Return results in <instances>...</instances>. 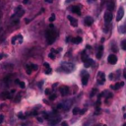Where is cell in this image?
<instances>
[{"label":"cell","instance_id":"obj_26","mask_svg":"<svg viewBox=\"0 0 126 126\" xmlns=\"http://www.w3.org/2000/svg\"><path fill=\"white\" fill-rule=\"evenodd\" d=\"M31 66H32V71H35V70H37V65H35V64H31Z\"/></svg>","mask_w":126,"mask_h":126},{"label":"cell","instance_id":"obj_13","mask_svg":"<svg viewBox=\"0 0 126 126\" xmlns=\"http://www.w3.org/2000/svg\"><path fill=\"white\" fill-rule=\"evenodd\" d=\"M102 52H103V47H102V45H100V46H98V49H97V52H96V58L97 59L101 58Z\"/></svg>","mask_w":126,"mask_h":126},{"label":"cell","instance_id":"obj_21","mask_svg":"<svg viewBox=\"0 0 126 126\" xmlns=\"http://www.w3.org/2000/svg\"><path fill=\"white\" fill-rule=\"evenodd\" d=\"M1 97H2V98H11V95H10L8 93L5 92V93H2V94H1Z\"/></svg>","mask_w":126,"mask_h":126},{"label":"cell","instance_id":"obj_23","mask_svg":"<svg viewBox=\"0 0 126 126\" xmlns=\"http://www.w3.org/2000/svg\"><path fill=\"white\" fill-rule=\"evenodd\" d=\"M88 58H89V57H88V55H87V53H86V52L84 51V52L82 53V60H83V61H85V60H87Z\"/></svg>","mask_w":126,"mask_h":126},{"label":"cell","instance_id":"obj_25","mask_svg":"<svg viewBox=\"0 0 126 126\" xmlns=\"http://www.w3.org/2000/svg\"><path fill=\"white\" fill-rule=\"evenodd\" d=\"M19 86H20V88H22V89H25V87H26V85H25V83L24 82H22V81H19Z\"/></svg>","mask_w":126,"mask_h":126},{"label":"cell","instance_id":"obj_15","mask_svg":"<svg viewBox=\"0 0 126 126\" xmlns=\"http://www.w3.org/2000/svg\"><path fill=\"white\" fill-rule=\"evenodd\" d=\"M43 66L45 67L44 73H45V74H47V75H48V74H50V73H51V67L49 66V64L45 62V63H43Z\"/></svg>","mask_w":126,"mask_h":126},{"label":"cell","instance_id":"obj_41","mask_svg":"<svg viewBox=\"0 0 126 126\" xmlns=\"http://www.w3.org/2000/svg\"><path fill=\"white\" fill-rule=\"evenodd\" d=\"M124 77L126 78V72H124Z\"/></svg>","mask_w":126,"mask_h":126},{"label":"cell","instance_id":"obj_22","mask_svg":"<svg viewBox=\"0 0 126 126\" xmlns=\"http://www.w3.org/2000/svg\"><path fill=\"white\" fill-rule=\"evenodd\" d=\"M55 53H56V51H55L54 49H52V50H51V52L49 53V58L54 59V58H55Z\"/></svg>","mask_w":126,"mask_h":126},{"label":"cell","instance_id":"obj_44","mask_svg":"<svg viewBox=\"0 0 126 126\" xmlns=\"http://www.w3.org/2000/svg\"><path fill=\"white\" fill-rule=\"evenodd\" d=\"M89 1H90V0H89ZM93 1H95V0H93Z\"/></svg>","mask_w":126,"mask_h":126},{"label":"cell","instance_id":"obj_40","mask_svg":"<svg viewBox=\"0 0 126 126\" xmlns=\"http://www.w3.org/2000/svg\"><path fill=\"white\" fill-rule=\"evenodd\" d=\"M96 126H106V125H104V124H103V125H100V124H99V125H96Z\"/></svg>","mask_w":126,"mask_h":126},{"label":"cell","instance_id":"obj_35","mask_svg":"<svg viewBox=\"0 0 126 126\" xmlns=\"http://www.w3.org/2000/svg\"><path fill=\"white\" fill-rule=\"evenodd\" d=\"M23 2H24V4H27L29 2V0H23Z\"/></svg>","mask_w":126,"mask_h":126},{"label":"cell","instance_id":"obj_29","mask_svg":"<svg viewBox=\"0 0 126 126\" xmlns=\"http://www.w3.org/2000/svg\"><path fill=\"white\" fill-rule=\"evenodd\" d=\"M54 20H55V15H54V14H52V15L50 16V18H49V21H50V22H53Z\"/></svg>","mask_w":126,"mask_h":126},{"label":"cell","instance_id":"obj_31","mask_svg":"<svg viewBox=\"0 0 126 126\" xmlns=\"http://www.w3.org/2000/svg\"><path fill=\"white\" fill-rule=\"evenodd\" d=\"M3 119H4V115L3 114H0V123L3 121Z\"/></svg>","mask_w":126,"mask_h":126},{"label":"cell","instance_id":"obj_37","mask_svg":"<svg viewBox=\"0 0 126 126\" xmlns=\"http://www.w3.org/2000/svg\"><path fill=\"white\" fill-rule=\"evenodd\" d=\"M3 56H4V54H2V53H1V54H0V59H2V58H3Z\"/></svg>","mask_w":126,"mask_h":126},{"label":"cell","instance_id":"obj_9","mask_svg":"<svg viewBox=\"0 0 126 126\" xmlns=\"http://www.w3.org/2000/svg\"><path fill=\"white\" fill-rule=\"evenodd\" d=\"M84 22H85L86 26H91V25H93V23H94V20H93V18H92V17L88 16V17H86V18H85Z\"/></svg>","mask_w":126,"mask_h":126},{"label":"cell","instance_id":"obj_27","mask_svg":"<svg viewBox=\"0 0 126 126\" xmlns=\"http://www.w3.org/2000/svg\"><path fill=\"white\" fill-rule=\"evenodd\" d=\"M96 93H97V91H96L95 89H93V91H92V93H91V96H94Z\"/></svg>","mask_w":126,"mask_h":126},{"label":"cell","instance_id":"obj_33","mask_svg":"<svg viewBox=\"0 0 126 126\" xmlns=\"http://www.w3.org/2000/svg\"><path fill=\"white\" fill-rule=\"evenodd\" d=\"M50 99H55L56 98V95L55 94H53V95H50V97H49Z\"/></svg>","mask_w":126,"mask_h":126},{"label":"cell","instance_id":"obj_36","mask_svg":"<svg viewBox=\"0 0 126 126\" xmlns=\"http://www.w3.org/2000/svg\"><path fill=\"white\" fill-rule=\"evenodd\" d=\"M45 1H46V2H48V3H52V1H53V0H45Z\"/></svg>","mask_w":126,"mask_h":126},{"label":"cell","instance_id":"obj_30","mask_svg":"<svg viewBox=\"0 0 126 126\" xmlns=\"http://www.w3.org/2000/svg\"><path fill=\"white\" fill-rule=\"evenodd\" d=\"M18 116H19L21 119H24V118H25V116L23 115V113H19V114H18Z\"/></svg>","mask_w":126,"mask_h":126},{"label":"cell","instance_id":"obj_10","mask_svg":"<svg viewBox=\"0 0 126 126\" xmlns=\"http://www.w3.org/2000/svg\"><path fill=\"white\" fill-rule=\"evenodd\" d=\"M68 19H69V21H70L71 26H73V27H77V26H78V21H77L76 19H74V18L71 17V16H68Z\"/></svg>","mask_w":126,"mask_h":126},{"label":"cell","instance_id":"obj_39","mask_svg":"<svg viewBox=\"0 0 126 126\" xmlns=\"http://www.w3.org/2000/svg\"><path fill=\"white\" fill-rule=\"evenodd\" d=\"M72 1H73V0H66L67 3H70V2H72Z\"/></svg>","mask_w":126,"mask_h":126},{"label":"cell","instance_id":"obj_7","mask_svg":"<svg viewBox=\"0 0 126 126\" xmlns=\"http://www.w3.org/2000/svg\"><path fill=\"white\" fill-rule=\"evenodd\" d=\"M111 20H112V14H111V12L110 11L105 12L104 13V21H105V23H110Z\"/></svg>","mask_w":126,"mask_h":126},{"label":"cell","instance_id":"obj_32","mask_svg":"<svg viewBox=\"0 0 126 126\" xmlns=\"http://www.w3.org/2000/svg\"><path fill=\"white\" fill-rule=\"evenodd\" d=\"M45 94H50V90H49V89H46V90H45Z\"/></svg>","mask_w":126,"mask_h":126},{"label":"cell","instance_id":"obj_3","mask_svg":"<svg viewBox=\"0 0 126 126\" xmlns=\"http://www.w3.org/2000/svg\"><path fill=\"white\" fill-rule=\"evenodd\" d=\"M11 42H12L13 44H19V43H22V42H23V36H22L21 34H18V35L14 36V37L12 38Z\"/></svg>","mask_w":126,"mask_h":126},{"label":"cell","instance_id":"obj_5","mask_svg":"<svg viewBox=\"0 0 126 126\" xmlns=\"http://www.w3.org/2000/svg\"><path fill=\"white\" fill-rule=\"evenodd\" d=\"M96 78H97V83L100 84V85H102L104 83V81H105V75L102 72H99L97 74V77Z\"/></svg>","mask_w":126,"mask_h":126},{"label":"cell","instance_id":"obj_19","mask_svg":"<svg viewBox=\"0 0 126 126\" xmlns=\"http://www.w3.org/2000/svg\"><path fill=\"white\" fill-rule=\"evenodd\" d=\"M72 42H73V43H76V44L81 43V42H82V37H80V36H76V37H74V38L72 39Z\"/></svg>","mask_w":126,"mask_h":126},{"label":"cell","instance_id":"obj_18","mask_svg":"<svg viewBox=\"0 0 126 126\" xmlns=\"http://www.w3.org/2000/svg\"><path fill=\"white\" fill-rule=\"evenodd\" d=\"M59 120H60V118H52L50 121H49V125H51V126H54V125H56L58 122H59Z\"/></svg>","mask_w":126,"mask_h":126},{"label":"cell","instance_id":"obj_43","mask_svg":"<svg viewBox=\"0 0 126 126\" xmlns=\"http://www.w3.org/2000/svg\"><path fill=\"white\" fill-rule=\"evenodd\" d=\"M123 126H126V123H124V124H123Z\"/></svg>","mask_w":126,"mask_h":126},{"label":"cell","instance_id":"obj_38","mask_svg":"<svg viewBox=\"0 0 126 126\" xmlns=\"http://www.w3.org/2000/svg\"><path fill=\"white\" fill-rule=\"evenodd\" d=\"M84 112H85V109H83V110H82V111H80V113H81V114H83V113H84Z\"/></svg>","mask_w":126,"mask_h":126},{"label":"cell","instance_id":"obj_14","mask_svg":"<svg viewBox=\"0 0 126 126\" xmlns=\"http://www.w3.org/2000/svg\"><path fill=\"white\" fill-rule=\"evenodd\" d=\"M71 11H72L73 13L77 14V15H81V9H80V7H78V6H73V7L71 8Z\"/></svg>","mask_w":126,"mask_h":126},{"label":"cell","instance_id":"obj_11","mask_svg":"<svg viewBox=\"0 0 126 126\" xmlns=\"http://www.w3.org/2000/svg\"><path fill=\"white\" fill-rule=\"evenodd\" d=\"M93 64H94V61H93L92 59H90V58H88L87 60H85V61H84V66H85L86 68L91 67Z\"/></svg>","mask_w":126,"mask_h":126},{"label":"cell","instance_id":"obj_8","mask_svg":"<svg viewBox=\"0 0 126 126\" xmlns=\"http://www.w3.org/2000/svg\"><path fill=\"white\" fill-rule=\"evenodd\" d=\"M123 85H124V82H118V83L112 85V86H111V89L116 91V90H119L121 87H123Z\"/></svg>","mask_w":126,"mask_h":126},{"label":"cell","instance_id":"obj_2","mask_svg":"<svg viewBox=\"0 0 126 126\" xmlns=\"http://www.w3.org/2000/svg\"><path fill=\"white\" fill-rule=\"evenodd\" d=\"M61 68H62L65 72H71V71H73V69H74V65H73L72 63H63L62 66H61Z\"/></svg>","mask_w":126,"mask_h":126},{"label":"cell","instance_id":"obj_12","mask_svg":"<svg viewBox=\"0 0 126 126\" xmlns=\"http://www.w3.org/2000/svg\"><path fill=\"white\" fill-rule=\"evenodd\" d=\"M68 92H69L68 87H66V86H62V87L60 88V93H61L62 95H66V94H68Z\"/></svg>","mask_w":126,"mask_h":126},{"label":"cell","instance_id":"obj_17","mask_svg":"<svg viewBox=\"0 0 126 126\" xmlns=\"http://www.w3.org/2000/svg\"><path fill=\"white\" fill-rule=\"evenodd\" d=\"M88 80H89V74L85 73L84 76H83V78H82V83H83V85H87V84H88Z\"/></svg>","mask_w":126,"mask_h":126},{"label":"cell","instance_id":"obj_1","mask_svg":"<svg viewBox=\"0 0 126 126\" xmlns=\"http://www.w3.org/2000/svg\"><path fill=\"white\" fill-rule=\"evenodd\" d=\"M53 29L54 28H50V30L46 31V33H45V36H46V39H47V43L48 44L53 43L54 40L56 39V36H57V33H56V32Z\"/></svg>","mask_w":126,"mask_h":126},{"label":"cell","instance_id":"obj_24","mask_svg":"<svg viewBox=\"0 0 126 126\" xmlns=\"http://www.w3.org/2000/svg\"><path fill=\"white\" fill-rule=\"evenodd\" d=\"M121 47H122V49L126 50V39H125V40H123V41L121 42Z\"/></svg>","mask_w":126,"mask_h":126},{"label":"cell","instance_id":"obj_20","mask_svg":"<svg viewBox=\"0 0 126 126\" xmlns=\"http://www.w3.org/2000/svg\"><path fill=\"white\" fill-rule=\"evenodd\" d=\"M32 66H31V64H29V65H27L26 66V72H27V74H32Z\"/></svg>","mask_w":126,"mask_h":126},{"label":"cell","instance_id":"obj_42","mask_svg":"<svg viewBox=\"0 0 126 126\" xmlns=\"http://www.w3.org/2000/svg\"><path fill=\"white\" fill-rule=\"evenodd\" d=\"M124 118H126V113H125V114H124Z\"/></svg>","mask_w":126,"mask_h":126},{"label":"cell","instance_id":"obj_34","mask_svg":"<svg viewBox=\"0 0 126 126\" xmlns=\"http://www.w3.org/2000/svg\"><path fill=\"white\" fill-rule=\"evenodd\" d=\"M61 125H62V126H68V125H67V122H62Z\"/></svg>","mask_w":126,"mask_h":126},{"label":"cell","instance_id":"obj_28","mask_svg":"<svg viewBox=\"0 0 126 126\" xmlns=\"http://www.w3.org/2000/svg\"><path fill=\"white\" fill-rule=\"evenodd\" d=\"M78 113H79V108L78 107H75L73 109V114H78Z\"/></svg>","mask_w":126,"mask_h":126},{"label":"cell","instance_id":"obj_4","mask_svg":"<svg viewBox=\"0 0 126 126\" xmlns=\"http://www.w3.org/2000/svg\"><path fill=\"white\" fill-rule=\"evenodd\" d=\"M123 16H124V10H123L122 7H119L118 12H117V16H116V21H117V22L121 21L122 18H123Z\"/></svg>","mask_w":126,"mask_h":126},{"label":"cell","instance_id":"obj_16","mask_svg":"<svg viewBox=\"0 0 126 126\" xmlns=\"http://www.w3.org/2000/svg\"><path fill=\"white\" fill-rule=\"evenodd\" d=\"M106 7H107V9H108V11H112L113 9H114V2L112 1V0H110L108 3H107V5H106Z\"/></svg>","mask_w":126,"mask_h":126},{"label":"cell","instance_id":"obj_6","mask_svg":"<svg viewBox=\"0 0 126 126\" xmlns=\"http://www.w3.org/2000/svg\"><path fill=\"white\" fill-rule=\"evenodd\" d=\"M107 61H108V63L109 64H115L116 62H117V56L116 55H114V54H110L108 57H107Z\"/></svg>","mask_w":126,"mask_h":126}]
</instances>
